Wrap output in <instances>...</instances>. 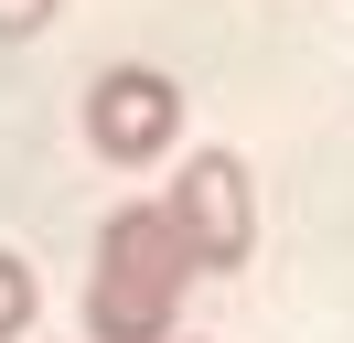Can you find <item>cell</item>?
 Returning a JSON list of instances; mask_svg holds the SVG:
<instances>
[{"label":"cell","instance_id":"obj_1","mask_svg":"<svg viewBox=\"0 0 354 343\" xmlns=\"http://www.w3.org/2000/svg\"><path fill=\"white\" fill-rule=\"evenodd\" d=\"M194 247L161 204H118L97 225V279H86V333L97 343H172L183 290H194Z\"/></svg>","mask_w":354,"mask_h":343},{"label":"cell","instance_id":"obj_2","mask_svg":"<svg viewBox=\"0 0 354 343\" xmlns=\"http://www.w3.org/2000/svg\"><path fill=\"white\" fill-rule=\"evenodd\" d=\"M183 225V247H194L204 279L247 268V247H258V193H247V161L236 150H194V161L172 172V204H161Z\"/></svg>","mask_w":354,"mask_h":343},{"label":"cell","instance_id":"obj_3","mask_svg":"<svg viewBox=\"0 0 354 343\" xmlns=\"http://www.w3.org/2000/svg\"><path fill=\"white\" fill-rule=\"evenodd\" d=\"M183 140V86L161 75V64H108V75L86 86V150L118 172L161 161V150Z\"/></svg>","mask_w":354,"mask_h":343},{"label":"cell","instance_id":"obj_4","mask_svg":"<svg viewBox=\"0 0 354 343\" xmlns=\"http://www.w3.org/2000/svg\"><path fill=\"white\" fill-rule=\"evenodd\" d=\"M32 311H44V290H32V268H22V257L0 247V343L22 333V322H32Z\"/></svg>","mask_w":354,"mask_h":343},{"label":"cell","instance_id":"obj_5","mask_svg":"<svg viewBox=\"0 0 354 343\" xmlns=\"http://www.w3.org/2000/svg\"><path fill=\"white\" fill-rule=\"evenodd\" d=\"M54 11H65V0H0V43H32Z\"/></svg>","mask_w":354,"mask_h":343}]
</instances>
